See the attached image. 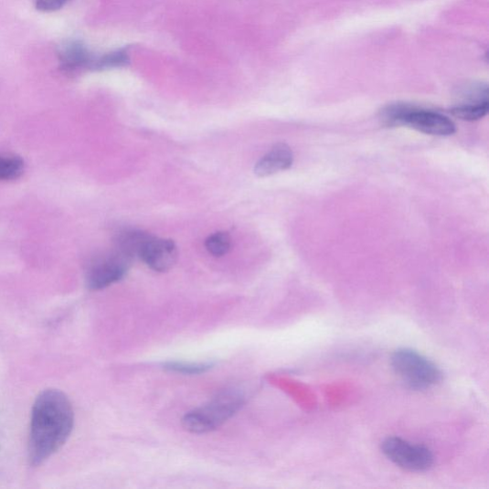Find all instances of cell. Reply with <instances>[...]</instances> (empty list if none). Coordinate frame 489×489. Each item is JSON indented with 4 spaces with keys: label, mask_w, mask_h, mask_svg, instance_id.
<instances>
[{
    "label": "cell",
    "mask_w": 489,
    "mask_h": 489,
    "mask_svg": "<svg viewBox=\"0 0 489 489\" xmlns=\"http://www.w3.org/2000/svg\"><path fill=\"white\" fill-rule=\"evenodd\" d=\"M74 411L66 394L49 389L36 399L32 410L29 460L39 465L57 452L69 438Z\"/></svg>",
    "instance_id": "6da1fadb"
},
{
    "label": "cell",
    "mask_w": 489,
    "mask_h": 489,
    "mask_svg": "<svg viewBox=\"0 0 489 489\" xmlns=\"http://www.w3.org/2000/svg\"><path fill=\"white\" fill-rule=\"evenodd\" d=\"M243 399L237 391L223 392L207 405L187 413L183 420L184 428L197 434L215 431L241 408Z\"/></svg>",
    "instance_id": "7a4b0ae2"
},
{
    "label": "cell",
    "mask_w": 489,
    "mask_h": 489,
    "mask_svg": "<svg viewBox=\"0 0 489 489\" xmlns=\"http://www.w3.org/2000/svg\"><path fill=\"white\" fill-rule=\"evenodd\" d=\"M391 366L396 375L415 390L430 389L441 379L439 367L428 357L411 349L397 350L392 356Z\"/></svg>",
    "instance_id": "3957f363"
},
{
    "label": "cell",
    "mask_w": 489,
    "mask_h": 489,
    "mask_svg": "<svg viewBox=\"0 0 489 489\" xmlns=\"http://www.w3.org/2000/svg\"><path fill=\"white\" fill-rule=\"evenodd\" d=\"M381 451L391 462L409 472H427L434 462L433 454L428 448L397 437L385 440Z\"/></svg>",
    "instance_id": "277c9868"
},
{
    "label": "cell",
    "mask_w": 489,
    "mask_h": 489,
    "mask_svg": "<svg viewBox=\"0 0 489 489\" xmlns=\"http://www.w3.org/2000/svg\"><path fill=\"white\" fill-rule=\"evenodd\" d=\"M400 126L433 136H451L456 133V124L449 117L409 103L402 104Z\"/></svg>",
    "instance_id": "5b68a950"
},
{
    "label": "cell",
    "mask_w": 489,
    "mask_h": 489,
    "mask_svg": "<svg viewBox=\"0 0 489 489\" xmlns=\"http://www.w3.org/2000/svg\"><path fill=\"white\" fill-rule=\"evenodd\" d=\"M132 261L118 250L97 260L88 271V287L90 290H101L120 282L129 271Z\"/></svg>",
    "instance_id": "8992f818"
},
{
    "label": "cell",
    "mask_w": 489,
    "mask_h": 489,
    "mask_svg": "<svg viewBox=\"0 0 489 489\" xmlns=\"http://www.w3.org/2000/svg\"><path fill=\"white\" fill-rule=\"evenodd\" d=\"M178 258V250L173 240L150 237L145 241L139 255L148 267L164 272L172 269Z\"/></svg>",
    "instance_id": "52a82bcc"
},
{
    "label": "cell",
    "mask_w": 489,
    "mask_h": 489,
    "mask_svg": "<svg viewBox=\"0 0 489 489\" xmlns=\"http://www.w3.org/2000/svg\"><path fill=\"white\" fill-rule=\"evenodd\" d=\"M293 154L286 144H275L254 167V174L260 177H267L283 172L292 166Z\"/></svg>",
    "instance_id": "ba28073f"
},
{
    "label": "cell",
    "mask_w": 489,
    "mask_h": 489,
    "mask_svg": "<svg viewBox=\"0 0 489 489\" xmlns=\"http://www.w3.org/2000/svg\"><path fill=\"white\" fill-rule=\"evenodd\" d=\"M96 57L79 41H72L62 47L59 52L61 69L68 72H75L80 69H92Z\"/></svg>",
    "instance_id": "9c48e42d"
},
{
    "label": "cell",
    "mask_w": 489,
    "mask_h": 489,
    "mask_svg": "<svg viewBox=\"0 0 489 489\" xmlns=\"http://www.w3.org/2000/svg\"><path fill=\"white\" fill-rule=\"evenodd\" d=\"M488 101L461 103L452 110V114L462 121H478L488 113Z\"/></svg>",
    "instance_id": "30bf717a"
},
{
    "label": "cell",
    "mask_w": 489,
    "mask_h": 489,
    "mask_svg": "<svg viewBox=\"0 0 489 489\" xmlns=\"http://www.w3.org/2000/svg\"><path fill=\"white\" fill-rule=\"evenodd\" d=\"M130 62L129 54L125 49L117 50L101 57L95 58L91 70H104L122 68Z\"/></svg>",
    "instance_id": "8fae6325"
},
{
    "label": "cell",
    "mask_w": 489,
    "mask_h": 489,
    "mask_svg": "<svg viewBox=\"0 0 489 489\" xmlns=\"http://www.w3.org/2000/svg\"><path fill=\"white\" fill-rule=\"evenodd\" d=\"M25 162L17 156L0 155V181L18 178L24 173Z\"/></svg>",
    "instance_id": "7c38bea8"
},
{
    "label": "cell",
    "mask_w": 489,
    "mask_h": 489,
    "mask_svg": "<svg viewBox=\"0 0 489 489\" xmlns=\"http://www.w3.org/2000/svg\"><path fill=\"white\" fill-rule=\"evenodd\" d=\"M231 240L228 232L219 231L209 236L205 242L207 250L215 257H223L230 249Z\"/></svg>",
    "instance_id": "4fadbf2b"
},
{
    "label": "cell",
    "mask_w": 489,
    "mask_h": 489,
    "mask_svg": "<svg viewBox=\"0 0 489 489\" xmlns=\"http://www.w3.org/2000/svg\"><path fill=\"white\" fill-rule=\"evenodd\" d=\"M68 2L69 0H37L36 7L42 12H54L65 6Z\"/></svg>",
    "instance_id": "5bb4252c"
},
{
    "label": "cell",
    "mask_w": 489,
    "mask_h": 489,
    "mask_svg": "<svg viewBox=\"0 0 489 489\" xmlns=\"http://www.w3.org/2000/svg\"><path fill=\"white\" fill-rule=\"evenodd\" d=\"M167 368L182 372V373H187V374H193V373H201L204 372L207 368H208L206 366H189V365H182V364H172L167 367Z\"/></svg>",
    "instance_id": "9a60e30c"
}]
</instances>
